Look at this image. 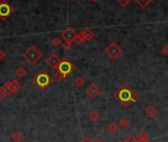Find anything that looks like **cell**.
Instances as JSON below:
<instances>
[{
	"instance_id": "23",
	"label": "cell",
	"mask_w": 168,
	"mask_h": 142,
	"mask_svg": "<svg viewBox=\"0 0 168 142\" xmlns=\"http://www.w3.org/2000/svg\"><path fill=\"white\" fill-rule=\"evenodd\" d=\"M66 77H67V75L61 73V72H59V71H56V73L55 74V78L57 80V81H63V80L65 79Z\"/></svg>"
},
{
	"instance_id": "13",
	"label": "cell",
	"mask_w": 168,
	"mask_h": 142,
	"mask_svg": "<svg viewBox=\"0 0 168 142\" xmlns=\"http://www.w3.org/2000/svg\"><path fill=\"white\" fill-rule=\"evenodd\" d=\"M15 75L18 78H24L26 75H27V70H26L25 67H23V66H19L18 68H16V70L14 71Z\"/></svg>"
},
{
	"instance_id": "3",
	"label": "cell",
	"mask_w": 168,
	"mask_h": 142,
	"mask_svg": "<svg viewBox=\"0 0 168 142\" xmlns=\"http://www.w3.org/2000/svg\"><path fill=\"white\" fill-rule=\"evenodd\" d=\"M42 52L40 51L36 47L31 46L29 48H27L23 53V58L29 62V64L35 65L37 62L42 58Z\"/></svg>"
},
{
	"instance_id": "8",
	"label": "cell",
	"mask_w": 168,
	"mask_h": 142,
	"mask_svg": "<svg viewBox=\"0 0 168 142\" xmlns=\"http://www.w3.org/2000/svg\"><path fill=\"white\" fill-rule=\"evenodd\" d=\"M46 63L50 68L57 70V68H59V65L60 63V59L59 58V56H57L56 54L52 53V54H51L46 59Z\"/></svg>"
},
{
	"instance_id": "26",
	"label": "cell",
	"mask_w": 168,
	"mask_h": 142,
	"mask_svg": "<svg viewBox=\"0 0 168 142\" xmlns=\"http://www.w3.org/2000/svg\"><path fill=\"white\" fill-rule=\"evenodd\" d=\"M118 3L122 7H127L130 4V0H118Z\"/></svg>"
},
{
	"instance_id": "6",
	"label": "cell",
	"mask_w": 168,
	"mask_h": 142,
	"mask_svg": "<svg viewBox=\"0 0 168 142\" xmlns=\"http://www.w3.org/2000/svg\"><path fill=\"white\" fill-rule=\"evenodd\" d=\"M74 70H75V66L70 62V60L68 58H63V59L60 60V63H59V68H57L56 71H59V72L63 73V74L68 76V75Z\"/></svg>"
},
{
	"instance_id": "10",
	"label": "cell",
	"mask_w": 168,
	"mask_h": 142,
	"mask_svg": "<svg viewBox=\"0 0 168 142\" xmlns=\"http://www.w3.org/2000/svg\"><path fill=\"white\" fill-rule=\"evenodd\" d=\"M80 35H81V37L83 38V39L85 42H89V41H91V39L94 38V33H93V31H92L91 29L83 30L82 32H80Z\"/></svg>"
},
{
	"instance_id": "2",
	"label": "cell",
	"mask_w": 168,
	"mask_h": 142,
	"mask_svg": "<svg viewBox=\"0 0 168 142\" xmlns=\"http://www.w3.org/2000/svg\"><path fill=\"white\" fill-rule=\"evenodd\" d=\"M33 82L40 90L45 91L52 83V78L46 72L45 70H42L33 78Z\"/></svg>"
},
{
	"instance_id": "9",
	"label": "cell",
	"mask_w": 168,
	"mask_h": 142,
	"mask_svg": "<svg viewBox=\"0 0 168 142\" xmlns=\"http://www.w3.org/2000/svg\"><path fill=\"white\" fill-rule=\"evenodd\" d=\"M100 93H101L100 88L97 86L96 84H91V85L86 89V94L90 98H93V99L98 97L100 95Z\"/></svg>"
},
{
	"instance_id": "18",
	"label": "cell",
	"mask_w": 168,
	"mask_h": 142,
	"mask_svg": "<svg viewBox=\"0 0 168 142\" xmlns=\"http://www.w3.org/2000/svg\"><path fill=\"white\" fill-rule=\"evenodd\" d=\"M11 85H12L13 92H14V94H16V93L18 92L20 89L22 88L21 84L18 81H17V80H11Z\"/></svg>"
},
{
	"instance_id": "12",
	"label": "cell",
	"mask_w": 168,
	"mask_h": 142,
	"mask_svg": "<svg viewBox=\"0 0 168 142\" xmlns=\"http://www.w3.org/2000/svg\"><path fill=\"white\" fill-rule=\"evenodd\" d=\"M144 113H145V114H147L148 118H153L157 114V110H156L155 108H154L153 106H148L147 108L145 109Z\"/></svg>"
},
{
	"instance_id": "14",
	"label": "cell",
	"mask_w": 168,
	"mask_h": 142,
	"mask_svg": "<svg viewBox=\"0 0 168 142\" xmlns=\"http://www.w3.org/2000/svg\"><path fill=\"white\" fill-rule=\"evenodd\" d=\"M11 138L14 142H21L24 139V134L20 131H15L13 132V134L11 135Z\"/></svg>"
},
{
	"instance_id": "4",
	"label": "cell",
	"mask_w": 168,
	"mask_h": 142,
	"mask_svg": "<svg viewBox=\"0 0 168 142\" xmlns=\"http://www.w3.org/2000/svg\"><path fill=\"white\" fill-rule=\"evenodd\" d=\"M13 12H14V8L10 5L7 0L0 1V19L2 21L7 20Z\"/></svg>"
},
{
	"instance_id": "27",
	"label": "cell",
	"mask_w": 168,
	"mask_h": 142,
	"mask_svg": "<svg viewBox=\"0 0 168 142\" xmlns=\"http://www.w3.org/2000/svg\"><path fill=\"white\" fill-rule=\"evenodd\" d=\"M125 142H139V141L136 139V137H135L134 135H130L126 138Z\"/></svg>"
},
{
	"instance_id": "21",
	"label": "cell",
	"mask_w": 168,
	"mask_h": 142,
	"mask_svg": "<svg viewBox=\"0 0 168 142\" xmlns=\"http://www.w3.org/2000/svg\"><path fill=\"white\" fill-rule=\"evenodd\" d=\"M85 83V80H84L81 76H78L74 79V84L76 85L77 87H82Z\"/></svg>"
},
{
	"instance_id": "25",
	"label": "cell",
	"mask_w": 168,
	"mask_h": 142,
	"mask_svg": "<svg viewBox=\"0 0 168 142\" xmlns=\"http://www.w3.org/2000/svg\"><path fill=\"white\" fill-rule=\"evenodd\" d=\"M61 47H63V48L64 50H69L70 48H71V43L64 42V43H63V44H61Z\"/></svg>"
},
{
	"instance_id": "28",
	"label": "cell",
	"mask_w": 168,
	"mask_h": 142,
	"mask_svg": "<svg viewBox=\"0 0 168 142\" xmlns=\"http://www.w3.org/2000/svg\"><path fill=\"white\" fill-rule=\"evenodd\" d=\"M80 142H95V140L92 139L90 136H86V137H84Z\"/></svg>"
},
{
	"instance_id": "35",
	"label": "cell",
	"mask_w": 168,
	"mask_h": 142,
	"mask_svg": "<svg viewBox=\"0 0 168 142\" xmlns=\"http://www.w3.org/2000/svg\"><path fill=\"white\" fill-rule=\"evenodd\" d=\"M118 142H124V141H122V140H119Z\"/></svg>"
},
{
	"instance_id": "32",
	"label": "cell",
	"mask_w": 168,
	"mask_h": 142,
	"mask_svg": "<svg viewBox=\"0 0 168 142\" xmlns=\"http://www.w3.org/2000/svg\"><path fill=\"white\" fill-rule=\"evenodd\" d=\"M139 142H150L149 139H145V140H141V141H139Z\"/></svg>"
},
{
	"instance_id": "7",
	"label": "cell",
	"mask_w": 168,
	"mask_h": 142,
	"mask_svg": "<svg viewBox=\"0 0 168 142\" xmlns=\"http://www.w3.org/2000/svg\"><path fill=\"white\" fill-rule=\"evenodd\" d=\"M77 36V33L71 28V27H67L65 30H63L60 34V38L64 39V42L72 43L74 41L75 37Z\"/></svg>"
},
{
	"instance_id": "1",
	"label": "cell",
	"mask_w": 168,
	"mask_h": 142,
	"mask_svg": "<svg viewBox=\"0 0 168 142\" xmlns=\"http://www.w3.org/2000/svg\"><path fill=\"white\" fill-rule=\"evenodd\" d=\"M113 97L120 103V105L126 108V106H130L132 103L136 102L138 95H136V93L130 87V85L123 84V85L114 93Z\"/></svg>"
},
{
	"instance_id": "17",
	"label": "cell",
	"mask_w": 168,
	"mask_h": 142,
	"mask_svg": "<svg viewBox=\"0 0 168 142\" xmlns=\"http://www.w3.org/2000/svg\"><path fill=\"white\" fill-rule=\"evenodd\" d=\"M118 125H119V127H121V128H123V129H125V128H127L128 126L130 125V121H128V118H123L120 119V121H119Z\"/></svg>"
},
{
	"instance_id": "29",
	"label": "cell",
	"mask_w": 168,
	"mask_h": 142,
	"mask_svg": "<svg viewBox=\"0 0 168 142\" xmlns=\"http://www.w3.org/2000/svg\"><path fill=\"white\" fill-rule=\"evenodd\" d=\"M162 53L164 55L168 56V44H166V46L163 47V48H162Z\"/></svg>"
},
{
	"instance_id": "36",
	"label": "cell",
	"mask_w": 168,
	"mask_h": 142,
	"mask_svg": "<svg viewBox=\"0 0 168 142\" xmlns=\"http://www.w3.org/2000/svg\"><path fill=\"white\" fill-rule=\"evenodd\" d=\"M167 93H168V89H167Z\"/></svg>"
},
{
	"instance_id": "19",
	"label": "cell",
	"mask_w": 168,
	"mask_h": 142,
	"mask_svg": "<svg viewBox=\"0 0 168 142\" xmlns=\"http://www.w3.org/2000/svg\"><path fill=\"white\" fill-rule=\"evenodd\" d=\"M51 44L54 47H59V46H61V44H63V43H61L60 38H59V37H54V38L51 39Z\"/></svg>"
},
{
	"instance_id": "30",
	"label": "cell",
	"mask_w": 168,
	"mask_h": 142,
	"mask_svg": "<svg viewBox=\"0 0 168 142\" xmlns=\"http://www.w3.org/2000/svg\"><path fill=\"white\" fill-rule=\"evenodd\" d=\"M5 94H4V92L2 91V89L1 88H0V102H2L3 101V99H4V98H5Z\"/></svg>"
},
{
	"instance_id": "31",
	"label": "cell",
	"mask_w": 168,
	"mask_h": 142,
	"mask_svg": "<svg viewBox=\"0 0 168 142\" xmlns=\"http://www.w3.org/2000/svg\"><path fill=\"white\" fill-rule=\"evenodd\" d=\"M4 57H5V53H4V51H3V50H0V60L3 59Z\"/></svg>"
},
{
	"instance_id": "33",
	"label": "cell",
	"mask_w": 168,
	"mask_h": 142,
	"mask_svg": "<svg viewBox=\"0 0 168 142\" xmlns=\"http://www.w3.org/2000/svg\"><path fill=\"white\" fill-rule=\"evenodd\" d=\"M69 1H71V2H74V1H76V0H69Z\"/></svg>"
},
{
	"instance_id": "16",
	"label": "cell",
	"mask_w": 168,
	"mask_h": 142,
	"mask_svg": "<svg viewBox=\"0 0 168 142\" xmlns=\"http://www.w3.org/2000/svg\"><path fill=\"white\" fill-rule=\"evenodd\" d=\"M118 131H119V125L117 123H111L108 126V132L110 134H116Z\"/></svg>"
},
{
	"instance_id": "5",
	"label": "cell",
	"mask_w": 168,
	"mask_h": 142,
	"mask_svg": "<svg viewBox=\"0 0 168 142\" xmlns=\"http://www.w3.org/2000/svg\"><path fill=\"white\" fill-rule=\"evenodd\" d=\"M105 53L107 54L111 59H117L123 53V50L117 43H111L106 47Z\"/></svg>"
},
{
	"instance_id": "34",
	"label": "cell",
	"mask_w": 168,
	"mask_h": 142,
	"mask_svg": "<svg viewBox=\"0 0 168 142\" xmlns=\"http://www.w3.org/2000/svg\"><path fill=\"white\" fill-rule=\"evenodd\" d=\"M91 1H92V2H96V1H97V0H91Z\"/></svg>"
},
{
	"instance_id": "20",
	"label": "cell",
	"mask_w": 168,
	"mask_h": 142,
	"mask_svg": "<svg viewBox=\"0 0 168 142\" xmlns=\"http://www.w3.org/2000/svg\"><path fill=\"white\" fill-rule=\"evenodd\" d=\"M134 1L138 4V5L141 8H145L148 4L152 1V0H134Z\"/></svg>"
},
{
	"instance_id": "22",
	"label": "cell",
	"mask_w": 168,
	"mask_h": 142,
	"mask_svg": "<svg viewBox=\"0 0 168 142\" xmlns=\"http://www.w3.org/2000/svg\"><path fill=\"white\" fill-rule=\"evenodd\" d=\"M136 139H138V141H141V140H145V139H148L147 137V134L143 131H139L138 134H136Z\"/></svg>"
},
{
	"instance_id": "11",
	"label": "cell",
	"mask_w": 168,
	"mask_h": 142,
	"mask_svg": "<svg viewBox=\"0 0 168 142\" xmlns=\"http://www.w3.org/2000/svg\"><path fill=\"white\" fill-rule=\"evenodd\" d=\"M1 89H2V91L4 92V94H5L6 96H10V95L14 94L12 85H11V81H7V82L4 83L3 85L1 86Z\"/></svg>"
},
{
	"instance_id": "15",
	"label": "cell",
	"mask_w": 168,
	"mask_h": 142,
	"mask_svg": "<svg viewBox=\"0 0 168 142\" xmlns=\"http://www.w3.org/2000/svg\"><path fill=\"white\" fill-rule=\"evenodd\" d=\"M88 118L90 119V121L92 122H96V121H99V118H100V114L96 112V110H92V112L88 114Z\"/></svg>"
},
{
	"instance_id": "24",
	"label": "cell",
	"mask_w": 168,
	"mask_h": 142,
	"mask_svg": "<svg viewBox=\"0 0 168 142\" xmlns=\"http://www.w3.org/2000/svg\"><path fill=\"white\" fill-rule=\"evenodd\" d=\"M75 43H76V44H80V43H82L83 42H85V41H84V39H83V38L81 37V35L80 34H77V36H76V37H75V39H74V41H73Z\"/></svg>"
}]
</instances>
